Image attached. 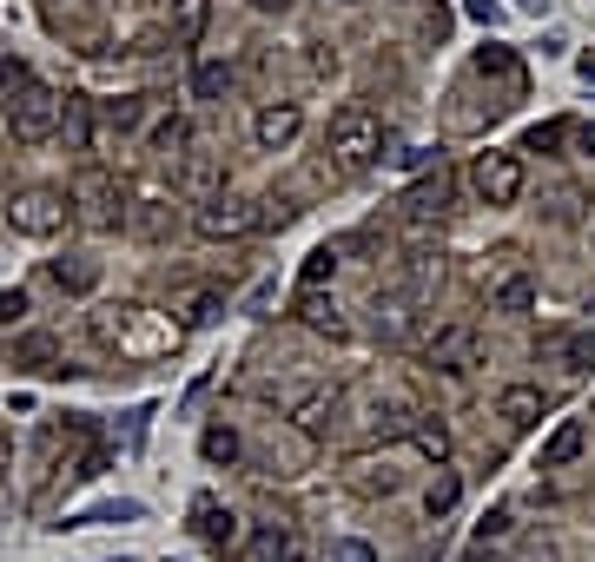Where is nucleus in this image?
Listing matches in <instances>:
<instances>
[{
    "mask_svg": "<svg viewBox=\"0 0 595 562\" xmlns=\"http://www.w3.org/2000/svg\"><path fill=\"white\" fill-rule=\"evenodd\" d=\"M404 205H410L417 218H431V212H444V205H450V179H444V173H437V179H423V186H417V192H410Z\"/></svg>",
    "mask_w": 595,
    "mask_h": 562,
    "instance_id": "nucleus-22",
    "label": "nucleus"
},
{
    "mask_svg": "<svg viewBox=\"0 0 595 562\" xmlns=\"http://www.w3.org/2000/svg\"><path fill=\"white\" fill-rule=\"evenodd\" d=\"M324 146H331V159H337L345 173H364V166H377V152H384V126H377V113L345 107V113H331Z\"/></svg>",
    "mask_w": 595,
    "mask_h": 562,
    "instance_id": "nucleus-1",
    "label": "nucleus"
},
{
    "mask_svg": "<svg viewBox=\"0 0 595 562\" xmlns=\"http://www.w3.org/2000/svg\"><path fill=\"white\" fill-rule=\"evenodd\" d=\"M139 113H146L139 100H107V107H100V120H107L113 133H133V126H139Z\"/></svg>",
    "mask_w": 595,
    "mask_h": 562,
    "instance_id": "nucleus-28",
    "label": "nucleus"
},
{
    "mask_svg": "<svg viewBox=\"0 0 595 562\" xmlns=\"http://www.w3.org/2000/svg\"><path fill=\"white\" fill-rule=\"evenodd\" d=\"M219 317H225V298H219V291H193L186 311H179V325H186V332H206V325H219Z\"/></svg>",
    "mask_w": 595,
    "mask_h": 562,
    "instance_id": "nucleus-21",
    "label": "nucleus"
},
{
    "mask_svg": "<svg viewBox=\"0 0 595 562\" xmlns=\"http://www.w3.org/2000/svg\"><path fill=\"white\" fill-rule=\"evenodd\" d=\"M431 364L450 371V377L470 371V364H476V332H470V325H444V332L431 338Z\"/></svg>",
    "mask_w": 595,
    "mask_h": 562,
    "instance_id": "nucleus-8",
    "label": "nucleus"
},
{
    "mask_svg": "<svg viewBox=\"0 0 595 562\" xmlns=\"http://www.w3.org/2000/svg\"><path fill=\"white\" fill-rule=\"evenodd\" d=\"M60 139H66V152H94V100L87 93H60Z\"/></svg>",
    "mask_w": 595,
    "mask_h": 562,
    "instance_id": "nucleus-9",
    "label": "nucleus"
},
{
    "mask_svg": "<svg viewBox=\"0 0 595 562\" xmlns=\"http://www.w3.org/2000/svg\"><path fill=\"white\" fill-rule=\"evenodd\" d=\"M496 536H509V510H489V516L476 523V542H496Z\"/></svg>",
    "mask_w": 595,
    "mask_h": 562,
    "instance_id": "nucleus-37",
    "label": "nucleus"
},
{
    "mask_svg": "<svg viewBox=\"0 0 595 562\" xmlns=\"http://www.w3.org/2000/svg\"><path fill=\"white\" fill-rule=\"evenodd\" d=\"M496 417H503L509 430H536V424H543V390H536V384H509V390L496 397Z\"/></svg>",
    "mask_w": 595,
    "mask_h": 562,
    "instance_id": "nucleus-10",
    "label": "nucleus"
},
{
    "mask_svg": "<svg viewBox=\"0 0 595 562\" xmlns=\"http://www.w3.org/2000/svg\"><path fill=\"white\" fill-rule=\"evenodd\" d=\"M549 351H556V364H562L569 377L595 371V325H588V332H562V338H549Z\"/></svg>",
    "mask_w": 595,
    "mask_h": 562,
    "instance_id": "nucleus-14",
    "label": "nucleus"
},
{
    "mask_svg": "<svg viewBox=\"0 0 595 562\" xmlns=\"http://www.w3.org/2000/svg\"><path fill=\"white\" fill-rule=\"evenodd\" d=\"M457 497H463V484H457V470H444L437 484L423 490V510H431V516H450V510H457Z\"/></svg>",
    "mask_w": 595,
    "mask_h": 562,
    "instance_id": "nucleus-24",
    "label": "nucleus"
},
{
    "mask_svg": "<svg viewBox=\"0 0 595 562\" xmlns=\"http://www.w3.org/2000/svg\"><path fill=\"white\" fill-rule=\"evenodd\" d=\"M53 358H60L53 332H27V338L14 345V371H53Z\"/></svg>",
    "mask_w": 595,
    "mask_h": 562,
    "instance_id": "nucleus-17",
    "label": "nucleus"
},
{
    "mask_svg": "<svg viewBox=\"0 0 595 562\" xmlns=\"http://www.w3.org/2000/svg\"><path fill=\"white\" fill-rule=\"evenodd\" d=\"M186 186L212 199V192H219V159H193V166H186Z\"/></svg>",
    "mask_w": 595,
    "mask_h": 562,
    "instance_id": "nucleus-33",
    "label": "nucleus"
},
{
    "mask_svg": "<svg viewBox=\"0 0 595 562\" xmlns=\"http://www.w3.org/2000/svg\"><path fill=\"white\" fill-rule=\"evenodd\" d=\"M8 225H14L21 238H53V232L66 225V199H60L53 186H27V192L8 205Z\"/></svg>",
    "mask_w": 595,
    "mask_h": 562,
    "instance_id": "nucleus-6",
    "label": "nucleus"
},
{
    "mask_svg": "<svg viewBox=\"0 0 595 562\" xmlns=\"http://www.w3.org/2000/svg\"><path fill=\"white\" fill-rule=\"evenodd\" d=\"M285 562H311V555H305V549H292V555H285Z\"/></svg>",
    "mask_w": 595,
    "mask_h": 562,
    "instance_id": "nucleus-44",
    "label": "nucleus"
},
{
    "mask_svg": "<svg viewBox=\"0 0 595 562\" xmlns=\"http://www.w3.org/2000/svg\"><path fill=\"white\" fill-rule=\"evenodd\" d=\"M206 34V0H179V40H199Z\"/></svg>",
    "mask_w": 595,
    "mask_h": 562,
    "instance_id": "nucleus-34",
    "label": "nucleus"
},
{
    "mask_svg": "<svg viewBox=\"0 0 595 562\" xmlns=\"http://www.w3.org/2000/svg\"><path fill=\"white\" fill-rule=\"evenodd\" d=\"M173 225H179V218H173V205H159V199H146V205L133 212V232H139V238H165Z\"/></svg>",
    "mask_w": 595,
    "mask_h": 562,
    "instance_id": "nucleus-23",
    "label": "nucleus"
},
{
    "mask_svg": "<svg viewBox=\"0 0 595 562\" xmlns=\"http://www.w3.org/2000/svg\"><path fill=\"white\" fill-rule=\"evenodd\" d=\"M575 146H582V152H588V159H595V120H588V126H582V133H575Z\"/></svg>",
    "mask_w": 595,
    "mask_h": 562,
    "instance_id": "nucleus-39",
    "label": "nucleus"
},
{
    "mask_svg": "<svg viewBox=\"0 0 595 562\" xmlns=\"http://www.w3.org/2000/svg\"><path fill=\"white\" fill-rule=\"evenodd\" d=\"M21 87H34L27 60H21V53H0V93H21Z\"/></svg>",
    "mask_w": 595,
    "mask_h": 562,
    "instance_id": "nucleus-31",
    "label": "nucleus"
},
{
    "mask_svg": "<svg viewBox=\"0 0 595 562\" xmlns=\"http://www.w3.org/2000/svg\"><path fill=\"white\" fill-rule=\"evenodd\" d=\"M331 272H337V252H331V246H318V252L305 259V272H298V278H305V291H318Z\"/></svg>",
    "mask_w": 595,
    "mask_h": 562,
    "instance_id": "nucleus-30",
    "label": "nucleus"
},
{
    "mask_svg": "<svg viewBox=\"0 0 595 562\" xmlns=\"http://www.w3.org/2000/svg\"><path fill=\"white\" fill-rule=\"evenodd\" d=\"M337 411H345V397H337V390H311V397H298V430L305 437H324L337 424Z\"/></svg>",
    "mask_w": 595,
    "mask_h": 562,
    "instance_id": "nucleus-13",
    "label": "nucleus"
},
{
    "mask_svg": "<svg viewBox=\"0 0 595 562\" xmlns=\"http://www.w3.org/2000/svg\"><path fill=\"white\" fill-rule=\"evenodd\" d=\"M193 529H199V542H206V549H219V555L238 542V516H232V510H219L212 497H199V503H193Z\"/></svg>",
    "mask_w": 595,
    "mask_h": 562,
    "instance_id": "nucleus-11",
    "label": "nucleus"
},
{
    "mask_svg": "<svg viewBox=\"0 0 595 562\" xmlns=\"http://www.w3.org/2000/svg\"><path fill=\"white\" fill-rule=\"evenodd\" d=\"M66 205H79V225H94V232H113L120 218H126V192H120V179L113 173H100V166H87L73 179V199Z\"/></svg>",
    "mask_w": 595,
    "mask_h": 562,
    "instance_id": "nucleus-4",
    "label": "nucleus"
},
{
    "mask_svg": "<svg viewBox=\"0 0 595 562\" xmlns=\"http://www.w3.org/2000/svg\"><path fill=\"white\" fill-rule=\"evenodd\" d=\"M8 133H14V146H47L60 133V93L53 87H21L8 100Z\"/></svg>",
    "mask_w": 595,
    "mask_h": 562,
    "instance_id": "nucleus-2",
    "label": "nucleus"
},
{
    "mask_svg": "<svg viewBox=\"0 0 595 562\" xmlns=\"http://www.w3.org/2000/svg\"><path fill=\"white\" fill-rule=\"evenodd\" d=\"M298 317H305L311 332H324V338H345V332H351V325H345V311H337L331 298H318V291H305V298H298Z\"/></svg>",
    "mask_w": 595,
    "mask_h": 562,
    "instance_id": "nucleus-16",
    "label": "nucleus"
},
{
    "mask_svg": "<svg viewBox=\"0 0 595 562\" xmlns=\"http://www.w3.org/2000/svg\"><path fill=\"white\" fill-rule=\"evenodd\" d=\"M410 444L431 457V463H444V457H450V430H444V424H410Z\"/></svg>",
    "mask_w": 595,
    "mask_h": 562,
    "instance_id": "nucleus-26",
    "label": "nucleus"
},
{
    "mask_svg": "<svg viewBox=\"0 0 595 562\" xmlns=\"http://www.w3.org/2000/svg\"><path fill=\"white\" fill-rule=\"evenodd\" d=\"M251 8H259V14H285V8H292V0H251Z\"/></svg>",
    "mask_w": 595,
    "mask_h": 562,
    "instance_id": "nucleus-40",
    "label": "nucleus"
},
{
    "mask_svg": "<svg viewBox=\"0 0 595 562\" xmlns=\"http://www.w3.org/2000/svg\"><path fill=\"white\" fill-rule=\"evenodd\" d=\"M193 232L199 238H251V232H265V212L251 205V199H238V192H212L199 212H193Z\"/></svg>",
    "mask_w": 595,
    "mask_h": 562,
    "instance_id": "nucleus-3",
    "label": "nucleus"
},
{
    "mask_svg": "<svg viewBox=\"0 0 595 562\" xmlns=\"http://www.w3.org/2000/svg\"><path fill=\"white\" fill-rule=\"evenodd\" d=\"M146 146H152V152H159V159H179V152H186V146H193V126H186V120H179V113H173V120H159V126H152V133H146Z\"/></svg>",
    "mask_w": 595,
    "mask_h": 562,
    "instance_id": "nucleus-19",
    "label": "nucleus"
},
{
    "mask_svg": "<svg viewBox=\"0 0 595 562\" xmlns=\"http://www.w3.org/2000/svg\"><path fill=\"white\" fill-rule=\"evenodd\" d=\"M523 562H556V542H523Z\"/></svg>",
    "mask_w": 595,
    "mask_h": 562,
    "instance_id": "nucleus-38",
    "label": "nucleus"
},
{
    "mask_svg": "<svg viewBox=\"0 0 595 562\" xmlns=\"http://www.w3.org/2000/svg\"><path fill=\"white\" fill-rule=\"evenodd\" d=\"M298 126H305L298 100H272V107H259V120H251V139H259L265 152H285L298 139Z\"/></svg>",
    "mask_w": 595,
    "mask_h": 562,
    "instance_id": "nucleus-7",
    "label": "nucleus"
},
{
    "mask_svg": "<svg viewBox=\"0 0 595 562\" xmlns=\"http://www.w3.org/2000/svg\"><path fill=\"white\" fill-rule=\"evenodd\" d=\"M8 450H14V444H8V430H0V470H8Z\"/></svg>",
    "mask_w": 595,
    "mask_h": 562,
    "instance_id": "nucleus-41",
    "label": "nucleus"
},
{
    "mask_svg": "<svg viewBox=\"0 0 595 562\" xmlns=\"http://www.w3.org/2000/svg\"><path fill=\"white\" fill-rule=\"evenodd\" d=\"M476 73H503V79H517V53H509V47H483V53H476Z\"/></svg>",
    "mask_w": 595,
    "mask_h": 562,
    "instance_id": "nucleus-32",
    "label": "nucleus"
},
{
    "mask_svg": "<svg viewBox=\"0 0 595 562\" xmlns=\"http://www.w3.org/2000/svg\"><path fill=\"white\" fill-rule=\"evenodd\" d=\"M470 186L483 205H517L523 199V152H476Z\"/></svg>",
    "mask_w": 595,
    "mask_h": 562,
    "instance_id": "nucleus-5",
    "label": "nucleus"
},
{
    "mask_svg": "<svg viewBox=\"0 0 595 562\" xmlns=\"http://www.w3.org/2000/svg\"><path fill=\"white\" fill-rule=\"evenodd\" d=\"M530 304H536V285H530L523 272H517V278H503V285H496V311H530Z\"/></svg>",
    "mask_w": 595,
    "mask_h": 562,
    "instance_id": "nucleus-25",
    "label": "nucleus"
},
{
    "mask_svg": "<svg viewBox=\"0 0 595 562\" xmlns=\"http://www.w3.org/2000/svg\"><path fill=\"white\" fill-rule=\"evenodd\" d=\"M27 317V291H0V325H21Z\"/></svg>",
    "mask_w": 595,
    "mask_h": 562,
    "instance_id": "nucleus-36",
    "label": "nucleus"
},
{
    "mask_svg": "<svg viewBox=\"0 0 595 562\" xmlns=\"http://www.w3.org/2000/svg\"><path fill=\"white\" fill-rule=\"evenodd\" d=\"M331 562H377V549L358 542V536H345V542H331Z\"/></svg>",
    "mask_w": 595,
    "mask_h": 562,
    "instance_id": "nucleus-35",
    "label": "nucleus"
},
{
    "mask_svg": "<svg viewBox=\"0 0 595 562\" xmlns=\"http://www.w3.org/2000/svg\"><path fill=\"white\" fill-rule=\"evenodd\" d=\"M517 8H530V14H543V8H549V0H517Z\"/></svg>",
    "mask_w": 595,
    "mask_h": 562,
    "instance_id": "nucleus-42",
    "label": "nucleus"
},
{
    "mask_svg": "<svg viewBox=\"0 0 595 562\" xmlns=\"http://www.w3.org/2000/svg\"><path fill=\"white\" fill-rule=\"evenodd\" d=\"M569 139V126L562 120H543V126H530V139H523V152H556Z\"/></svg>",
    "mask_w": 595,
    "mask_h": 562,
    "instance_id": "nucleus-29",
    "label": "nucleus"
},
{
    "mask_svg": "<svg viewBox=\"0 0 595 562\" xmlns=\"http://www.w3.org/2000/svg\"><path fill=\"white\" fill-rule=\"evenodd\" d=\"M232 87H238V73L225 60H199L193 66V100H232Z\"/></svg>",
    "mask_w": 595,
    "mask_h": 562,
    "instance_id": "nucleus-15",
    "label": "nucleus"
},
{
    "mask_svg": "<svg viewBox=\"0 0 595 562\" xmlns=\"http://www.w3.org/2000/svg\"><path fill=\"white\" fill-rule=\"evenodd\" d=\"M582 450H588V424H582V417H562V424L549 430V444H543V470H569Z\"/></svg>",
    "mask_w": 595,
    "mask_h": 562,
    "instance_id": "nucleus-12",
    "label": "nucleus"
},
{
    "mask_svg": "<svg viewBox=\"0 0 595 562\" xmlns=\"http://www.w3.org/2000/svg\"><path fill=\"white\" fill-rule=\"evenodd\" d=\"M582 79H595V53H588V60H582Z\"/></svg>",
    "mask_w": 595,
    "mask_h": 562,
    "instance_id": "nucleus-43",
    "label": "nucleus"
},
{
    "mask_svg": "<svg viewBox=\"0 0 595 562\" xmlns=\"http://www.w3.org/2000/svg\"><path fill=\"white\" fill-rule=\"evenodd\" d=\"M53 285H60V291H73V298H87V291L100 285V272H94L87 259H53Z\"/></svg>",
    "mask_w": 595,
    "mask_h": 562,
    "instance_id": "nucleus-20",
    "label": "nucleus"
},
{
    "mask_svg": "<svg viewBox=\"0 0 595 562\" xmlns=\"http://www.w3.org/2000/svg\"><path fill=\"white\" fill-rule=\"evenodd\" d=\"M199 450H206V463H232V457H238V430H225V424H212V430L199 437Z\"/></svg>",
    "mask_w": 595,
    "mask_h": 562,
    "instance_id": "nucleus-27",
    "label": "nucleus"
},
{
    "mask_svg": "<svg viewBox=\"0 0 595 562\" xmlns=\"http://www.w3.org/2000/svg\"><path fill=\"white\" fill-rule=\"evenodd\" d=\"M292 549H298V542H292V529H278V523H265L259 536H251V542H245V562H285Z\"/></svg>",
    "mask_w": 595,
    "mask_h": 562,
    "instance_id": "nucleus-18",
    "label": "nucleus"
}]
</instances>
